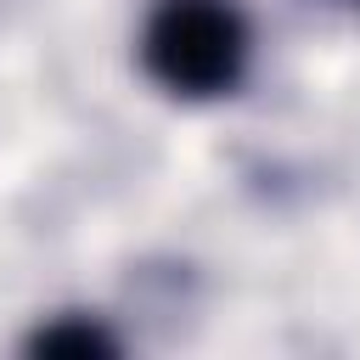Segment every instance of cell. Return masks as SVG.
I'll use <instances>...</instances> for the list:
<instances>
[{"mask_svg":"<svg viewBox=\"0 0 360 360\" xmlns=\"http://www.w3.org/2000/svg\"><path fill=\"white\" fill-rule=\"evenodd\" d=\"M28 354H45V360H112L118 338L90 315H56L28 338Z\"/></svg>","mask_w":360,"mask_h":360,"instance_id":"7a4b0ae2","label":"cell"},{"mask_svg":"<svg viewBox=\"0 0 360 360\" xmlns=\"http://www.w3.org/2000/svg\"><path fill=\"white\" fill-rule=\"evenodd\" d=\"M146 73L186 96H225L248 68V22L231 0H163L141 34Z\"/></svg>","mask_w":360,"mask_h":360,"instance_id":"6da1fadb","label":"cell"}]
</instances>
